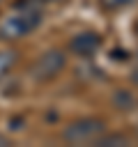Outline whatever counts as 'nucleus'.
Wrapping results in <instances>:
<instances>
[{
  "label": "nucleus",
  "instance_id": "7ed1b4c3",
  "mask_svg": "<svg viewBox=\"0 0 138 147\" xmlns=\"http://www.w3.org/2000/svg\"><path fill=\"white\" fill-rule=\"evenodd\" d=\"M64 67H67V57H64L62 51H46V53H41V55L34 60L30 74H32L34 80L46 83V80H53Z\"/></svg>",
  "mask_w": 138,
  "mask_h": 147
},
{
  "label": "nucleus",
  "instance_id": "0eeeda50",
  "mask_svg": "<svg viewBox=\"0 0 138 147\" xmlns=\"http://www.w3.org/2000/svg\"><path fill=\"white\" fill-rule=\"evenodd\" d=\"M113 101H115V106H120V108H124V110H129V108L133 106V99H131V94H126V92H117V94L113 96Z\"/></svg>",
  "mask_w": 138,
  "mask_h": 147
},
{
  "label": "nucleus",
  "instance_id": "423d86ee",
  "mask_svg": "<svg viewBox=\"0 0 138 147\" xmlns=\"http://www.w3.org/2000/svg\"><path fill=\"white\" fill-rule=\"evenodd\" d=\"M16 62H18V53L16 51H0V78H5L14 69Z\"/></svg>",
  "mask_w": 138,
  "mask_h": 147
},
{
  "label": "nucleus",
  "instance_id": "f03ea898",
  "mask_svg": "<svg viewBox=\"0 0 138 147\" xmlns=\"http://www.w3.org/2000/svg\"><path fill=\"white\" fill-rule=\"evenodd\" d=\"M101 133H106V122L99 117H83L71 122L64 131L62 138L71 145H85V142H94Z\"/></svg>",
  "mask_w": 138,
  "mask_h": 147
},
{
  "label": "nucleus",
  "instance_id": "1a4fd4ad",
  "mask_svg": "<svg viewBox=\"0 0 138 147\" xmlns=\"http://www.w3.org/2000/svg\"><path fill=\"white\" fill-rule=\"evenodd\" d=\"M5 145H9V140H7V138L0 133V147H5Z\"/></svg>",
  "mask_w": 138,
  "mask_h": 147
},
{
  "label": "nucleus",
  "instance_id": "20e7f679",
  "mask_svg": "<svg viewBox=\"0 0 138 147\" xmlns=\"http://www.w3.org/2000/svg\"><path fill=\"white\" fill-rule=\"evenodd\" d=\"M101 44H103L101 34L87 30V32L74 34L71 41H69V48H71V53H76V55H80V57H92V55L101 48Z\"/></svg>",
  "mask_w": 138,
  "mask_h": 147
},
{
  "label": "nucleus",
  "instance_id": "9d476101",
  "mask_svg": "<svg viewBox=\"0 0 138 147\" xmlns=\"http://www.w3.org/2000/svg\"><path fill=\"white\" fill-rule=\"evenodd\" d=\"M115 5H129V2H133V0H113Z\"/></svg>",
  "mask_w": 138,
  "mask_h": 147
},
{
  "label": "nucleus",
  "instance_id": "39448f33",
  "mask_svg": "<svg viewBox=\"0 0 138 147\" xmlns=\"http://www.w3.org/2000/svg\"><path fill=\"white\" fill-rule=\"evenodd\" d=\"M92 145H97V147H124V145H129V138L124 136V133H101Z\"/></svg>",
  "mask_w": 138,
  "mask_h": 147
},
{
  "label": "nucleus",
  "instance_id": "9b49d317",
  "mask_svg": "<svg viewBox=\"0 0 138 147\" xmlns=\"http://www.w3.org/2000/svg\"><path fill=\"white\" fill-rule=\"evenodd\" d=\"M131 78H133V83H138V69H136V74H133Z\"/></svg>",
  "mask_w": 138,
  "mask_h": 147
},
{
  "label": "nucleus",
  "instance_id": "f257e3e1",
  "mask_svg": "<svg viewBox=\"0 0 138 147\" xmlns=\"http://www.w3.org/2000/svg\"><path fill=\"white\" fill-rule=\"evenodd\" d=\"M41 11L32 7H23L18 14L5 18L0 23V39H21L30 32H34L41 25Z\"/></svg>",
  "mask_w": 138,
  "mask_h": 147
},
{
  "label": "nucleus",
  "instance_id": "6e6552de",
  "mask_svg": "<svg viewBox=\"0 0 138 147\" xmlns=\"http://www.w3.org/2000/svg\"><path fill=\"white\" fill-rule=\"evenodd\" d=\"M110 57H113V60H126V53H124L122 48H115V51L110 53Z\"/></svg>",
  "mask_w": 138,
  "mask_h": 147
}]
</instances>
